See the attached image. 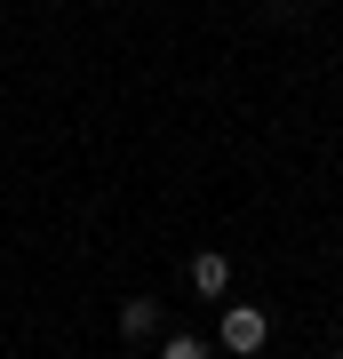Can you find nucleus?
Wrapping results in <instances>:
<instances>
[{
    "label": "nucleus",
    "mask_w": 343,
    "mask_h": 359,
    "mask_svg": "<svg viewBox=\"0 0 343 359\" xmlns=\"http://www.w3.org/2000/svg\"><path fill=\"white\" fill-rule=\"evenodd\" d=\"M335 359H343V351H335Z\"/></svg>",
    "instance_id": "39448f33"
},
{
    "label": "nucleus",
    "mask_w": 343,
    "mask_h": 359,
    "mask_svg": "<svg viewBox=\"0 0 343 359\" xmlns=\"http://www.w3.org/2000/svg\"><path fill=\"white\" fill-rule=\"evenodd\" d=\"M152 327H160V304H152V295H128V304H120V335H128V344H144Z\"/></svg>",
    "instance_id": "7ed1b4c3"
},
{
    "label": "nucleus",
    "mask_w": 343,
    "mask_h": 359,
    "mask_svg": "<svg viewBox=\"0 0 343 359\" xmlns=\"http://www.w3.org/2000/svg\"><path fill=\"white\" fill-rule=\"evenodd\" d=\"M191 287H200L208 304L231 287V256H224V248H200V256H191Z\"/></svg>",
    "instance_id": "f03ea898"
},
{
    "label": "nucleus",
    "mask_w": 343,
    "mask_h": 359,
    "mask_svg": "<svg viewBox=\"0 0 343 359\" xmlns=\"http://www.w3.org/2000/svg\"><path fill=\"white\" fill-rule=\"evenodd\" d=\"M160 359H208V335H168Z\"/></svg>",
    "instance_id": "20e7f679"
},
{
    "label": "nucleus",
    "mask_w": 343,
    "mask_h": 359,
    "mask_svg": "<svg viewBox=\"0 0 343 359\" xmlns=\"http://www.w3.org/2000/svg\"><path fill=\"white\" fill-rule=\"evenodd\" d=\"M264 335H271V320H264V304H231L224 320H216V344H224L231 359H248V351H264Z\"/></svg>",
    "instance_id": "f257e3e1"
}]
</instances>
